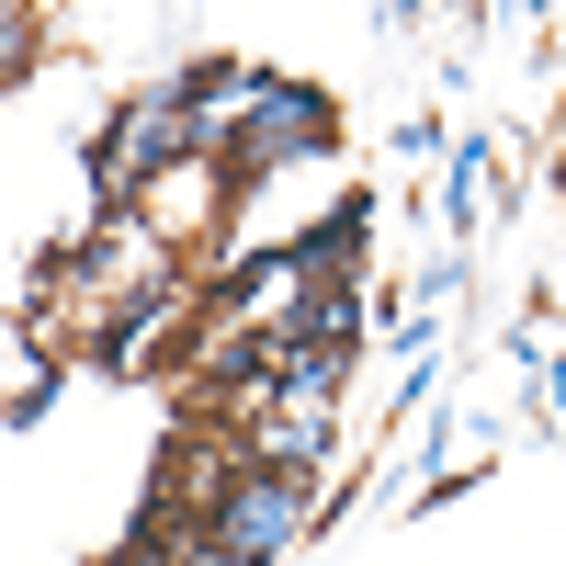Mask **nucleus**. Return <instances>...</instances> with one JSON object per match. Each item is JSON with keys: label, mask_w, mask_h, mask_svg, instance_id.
Segmentation results:
<instances>
[{"label": "nucleus", "mask_w": 566, "mask_h": 566, "mask_svg": "<svg viewBox=\"0 0 566 566\" xmlns=\"http://www.w3.org/2000/svg\"><path fill=\"white\" fill-rule=\"evenodd\" d=\"M283 533H295V488H239V499H227V522H216V544L250 555V566H261Z\"/></svg>", "instance_id": "obj_1"}]
</instances>
